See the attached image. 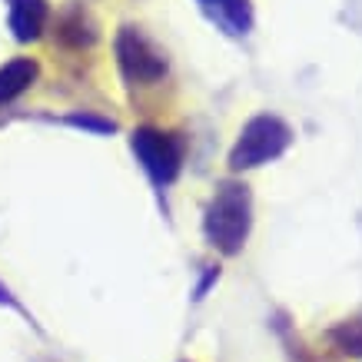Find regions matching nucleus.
Listing matches in <instances>:
<instances>
[{"label":"nucleus","mask_w":362,"mask_h":362,"mask_svg":"<svg viewBox=\"0 0 362 362\" xmlns=\"http://www.w3.org/2000/svg\"><path fill=\"white\" fill-rule=\"evenodd\" d=\"M252 226V197L246 183H220L209 197L206 216H203V236L216 252L236 256L250 240Z\"/></svg>","instance_id":"nucleus-1"},{"label":"nucleus","mask_w":362,"mask_h":362,"mask_svg":"<svg viewBox=\"0 0 362 362\" xmlns=\"http://www.w3.org/2000/svg\"><path fill=\"white\" fill-rule=\"evenodd\" d=\"M293 143V130L289 123L279 120L276 113H259L252 117L246 127L240 130L236 143L230 150V170L233 173H246V170H256V166L269 163L276 156H283Z\"/></svg>","instance_id":"nucleus-2"},{"label":"nucleus","mask_w":362,"mask_h":362,"mask_svg":"<svg viewBox=\"0 0 362 362\" xmlns=\"http://www.w3.org/2000/svg\"><path fill=\"white\" fill-rule=\"evenodd\" d=\"M130 150L156 187H170L183 166V140L170 130L140 127L130 133Z\"/></svg>","instance_id":"nucleus-3"},{"label":"nucleus","mask_w":362,"mask_h":362,"mask_svg":"<svg viewBox=\"0 0 362 362\" xmlns=\"http://www.w3.org/2000/svg\"><path fill=\"white\" fill-rule=\"evenodd\" d=\"M117 66L130 83H156L166 74V57L156 50V44L140 30V27H120L113 40Z\"/></svg>","instance_id":"nucleus-4"},{"label":"nucleus","mask_w":362,"mask_h":362,"mask_svg":"<svg viewBox=\"0 0 362 362\" xmlns=\"http://www.w3.org/2000/svg\"><path fill=\"white\" fill-rule=\"evenodd\" d=\"M54 37H57V44L66 47V50H90V47L97 44L100 27L83 4L70 0L64 11L54 17Z\"/></svg>","instance_id":"nucleus-5"},{"label":"nucleus","mask_w":362,"mask_h":362,"mask_svg":"<svg viewBox=\"0 0 362 362\" xmlns=\"http://www.w3.org/2000/svg\"><path fill=\"white\" fill-rule=\"evenodd\" d=\"M50 21V7L47 0H11V30L21 44H30L44 33Z\"/></svg>","instance_id":"nucleus-6"},{"label":"nucleus","mask_w":362,"mask_h":362,"mask_svg":"<svg viewBox=\"0 0 362 362\" xmlns=\"http://www.w3.org/2000/svg\"><path fill=\"white\" fill-rule=\"evenodd\" d=\"M37 74H40V66H37L33 57H17V60L0 66V107H7L21 93H27L30 83L37 80Z\"/></svg>","instance_id":"nucleus-7"},{"label":"nucleus","mask_w":362,"mask_h":362,"mask_svg":"<svg viewBox=\"0 0 362 362\" xmlns=\"http://www.w3.org/2000/svg\"><path fill=\"white\" fill-rule=\"evenodd\" d=\"M329 342L346 359H362V316L342 319L329 329Z\"/></svg>","instance_id":"nucleus-8"},{"label":"nucleus","mask_w":362,"mask_h":362,"mask_svg":"<svg viewBox=\"0 0 362 362\" xmlns=\"http://www.w3.org/2000/svg\"><path fill=\"white\" fill-rule=\"evenodd\" d=\"M213 17L220 21V27H226L230 33H246L252 27V11L250 0H220L216 7H209Z\"/></svg>","instance_id":"nucleus-9"},{"label":"nucleus","mask_w":362,"mask_h":362,"mask_svg":"<svg viewBox=\"0 0 362 362\" xmlns=\"http://www.w3.org/2000/svg\"><path fill=\"white\" fill-rule=\"evenodd\" d=\"M70 127H80V130H93V133H113L117 123L113 120H103V117H93V113H70L66 117Z\"/></svg>","instance_id":"nucleus-10"},{"label":"nucleus","mask_w":362,"mask_h":362,"mask_svg":"<svg viewBox=\"0 0 362 362\" xmlns=\"http://www.w3.org/2000/svg\"><path fill=\"white\" fill-rule=\"evenodd\" d=\"M0 303H4V306H17V299L11 296V289H7V286H0Z\"/></svg>","instance_id":"nucleus-11"},{"label":"nucleus","mask_w":362,"mask_h":362,"mask_svg":"<svg viewBox=\"0 0 362 362\" xmlns=\"http://www.w3.org/2000/svg\"><path fill=\"white\" fill-rule=\"evenodd\" d=\"M199 4H203V7H206V11H209V7H216L220 0H199Z\"/></svg>","instance_id":"nucleus-12"}]
</instances>
